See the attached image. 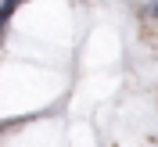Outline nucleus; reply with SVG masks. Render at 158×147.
Listing matches in <instances>:
<instances>
[{"label":"nucleus","instance_id":"1","mask_svg":"<svg viewBox=\"0 0 158 147\" xmlns=\"http://www.w3.org/2000/svg\"><path fill=\"white\" fill-rule=\"evenodd\" d=\"M22 0H4V4H0V32H4V25H7V18H11V11L18 7Z\"/></svg>","mask_w":158,"mask_h":147},{"label":"nucleus","instance_id":"2","mask_svg":"<svg viewBox=\"0 0 158 147\" xmlns=\"http://www.w3.org/2000/svg\"><path fill=\"white\" fill-rule=\"evenodd\" d=\"M151 11H155V18H158V0H155V7H151Z\"/></svg>","mask_w":158,"mask_h":147}]
</instances>
